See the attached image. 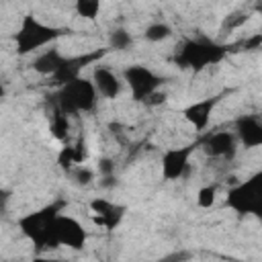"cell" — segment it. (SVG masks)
I'll return each mask as SVG.
<instances>
[{
	"mask_svg": "<svg viewBox=\"0 0 262 262\" xmlns=\"http://www.w3.org/2000/svg\"><path fill=\"white\" fill-rule=\"evenodd\" d=\"M225 205L239 217L262 219V168L231 186L225 194Z\"/></svg>",
	"mask_w": 262,
	"mask_h": 262,
	"instance_id": "4",
	"label": "cell"
},
{
	"mask_svg": "<svg viewBox=\"0 0 262 262\" xmlns=\"http://www.w3.org/2000/svg\"><path fill=\"white\" fill-rule=\"evenodd\" d=\"M248 12L246 10H233V12H229L223 20H221V31H235V29H239V27H244L246 23H248Z\"/></svg>",
	"mask_w": 262,
	"mask_h": 262,
	"instance_id": "21",
	"label": "cell"
},
{
	"mask_svg": "<svg viewBox=\"0 0 262 262\" xmlns=\"http://www.w3.org/2000/svg\"><path fill=\"white\" fill-rule=\"evenodd\" d=\"M57 164H59V168L66 170V172H70V170H74V168L78 166L74 145H66V147L59 149V154H57Z\"/></svg>",
	"mask_w": 262,
	"mask_h": 262,
	"instance_id": "22",
	"label": "cell"
},
{
	"mask_svg": "<svg viewBox=\"0 0 262 262\" xmlns=\"http://www.w3.org/2000/svg\"><path fill=\"white\" fill-rule=\"evenodd\" d=\"M74 149H76V160H78V166H80V164H84V162H86V158H88V149H86V141H84V137H80V139L76 141Z\"/></svg>",
	"mask_w": 262,
	"mask_h": 262,
	"instance_id": "24",
	"label": "cell"
},
{
	"mask_svg": "<svg viewBox=\"0 0 262 262\" xmlns=\"http://www.w3.org/2000/svg\"><path fill=\"white\" fill-rule=\"evenodd\" d=\"M201 147V141H192L180 147H170L162 154V178L164 180H178L186 174L188 162L192 151Z\"/></svg>",
	"mask_w": 262,
	"mask_h": 262,
	"instance_id": "7",
	"label": "cell"
},
{
	"mask_svg": "<svg viewBox=\"0 0 262 262\" xmlns=\"http://www.w3.org/2000/svg\"><path fill=\"white\" fill-rule=\"evenodd\" d=\"M221 102V96H209V98H201L196 102H190L188 106H184L182 117L184 121L194 129V131H205L211 123V115L217 108V104Z\"/></svg>",
	"mask_w": 262,
	"mask_h": 262,
	"instance_id": "11",
	"label": "cell"
},
{
	"mask_svg": "<svg viewBox=\"0 0 262 262\" xmlns=\"http://www.w3.org/2000/svg\"><path fill=\"white\" fill-rule=\"evenodd\" d=\"M68 117L70 115L61 113L59 108H55L53 115H51V135L55 139H59V141L68 139V131H70V119Z\"/></svg>",
	"mask_w": 262,
	"mask_h": 262,
	"instance_id": "17",
	"label": "cell"
},
{
	"mask_svg": "<svg viewBox=\"0 0 262 262\" xmlns=\"http://www.w3.org/2000/svg\"><path fill=\"white\" fill-rule=\"evenodd\" d=\"M100 6H102V0H74L76 14L86 20H94L100 12Z\"/></svg>",
	"mask_w": 262,
	"mask_h": 262,
	"instance_id": "19",
	"label": "cell"
},
{
	"mask_svg": "<svg viewBox=\"0 0 262 262\" xmlns=\"http://www.w3.org/2000/svg\"><path fill=\"white\" fill-rule=\"evenodd\" d=\"M74 180H76V184H80V186H88L92 180H94V172L90 170V168H86V166H76L74 168Z\"/></svg>",
	"mask_w": 262,
	"mask_h": 262,
	"instance_id": "23",
	"label": "cell"
},
{
	"mask_svg": "<svg viewBox=\"0 0 262 262\" xmlns=\"http://www.w3.org/2000/svg\"><path fill=\"white\" fill-rule=\"evenodd\" d=\"M98 102V90L92 80L78 76L76 80L59 86L55 94V108H59L66 115H80L94 111Z\"/></svg>",
	"mask_w": 262,
	"mask_h": 262,
	"instance_id": "5",
	"label": "cell"
},
{
	"mask_svg": "<svg viewBox=\"0 0 262 262\" xmlns=\"http://www.w3.org/2000/svg\"><path fill=\"white\" fill-rule=\"evenodd\" d=\"M254 10H256L258 14H262V0H256V4H254Z\"/></svg>",
	"mask_w": 262,
	"mask_h": 262,
	"instance_id": "28",
	"label": "cell"
},
{
	"mask_svg": "<svg viewBox=\"0 0 262 262\" xmlns=\"http://www.w3.org/2000/svg\"><path fill=\"white\" fill-rule=\"evenodd\" d=\"M201 149L207 158L213 160H233L237 151V135L235 131H215L209 133L201 141Z\"/></svg>",
	"mask_w": 262,
	"mask_h": 262,
	"instance_id": "8",
	"label": "cell"
},
{
	"mask_svg": "<svg viewBox=\"0 0 262 262\" xmlns=\"http://www.w3.org/2000/svg\"><path fill=\"white\" fill-rule=\"evenodd\" d=\"M63 207H66L63 201H55V203H49L37 211L23 215L16 221L20 233L35 246L37 252L59 248L57 237H55V221H57V215L61 213Z\"/></svg>",
	"mask_w": 262,
	"mask_h": 262,
	"instance_id": "1",
	"label": "cell"
},
{
	"mask_svg": "<svg viewBox=\"0 0 262 262\" xmlns=\"http://www.w3.org/2000/svg\"><path fill=\"white\" fill-rule=\"evenodd\" d=\"M133 45V37L127 29L119 27V29H113L108 33V49H115V51H127L129 47Z\"/></svg>",
	"mask_w": 262,
	"mask_h": 262,
	"instance_id": "16",
	"label": "cell"
},
{
	"mask_svg": "<svg viewBox=\"0 0 262 262\" xmlns=\"http://www.w3.org/2000/svg\"><path fill=\"white\" fill-rule=\"evenodd\" d=\"M98 172H100L102 176H113V174H115V164H113L111 160H100Z\"/></svg>",
	"mask_w": 262,
	"mask_h": 262,
	"instance_id": "26",
	"label": "cell"
},
{
	"mask_svg": "<svg viewBox=\"0 0 262 262\" xmlns=\"http://www.w3.org/2000/svg\"><path fill=\"white\" fill-rule=\"evenodd\" d=\"M104 53H106V49H100V51L96 49V51H92V53L74 55V57L66 55V59H63V63L59 66V70L51 76L53 82H55L57 86H63V84L76 80L78 76H82V70H84L86 66H94V63H98V59H100Z\"/></svg>",
	"mask_w": 262,
	"mask_h": 262,
	"instance_id": "10",
	"label": "cell"
},
{
	"mask_svg": "<svg viewBox=\"0 0 262 262\" xmlns=\"http://www.w3.org/2000/svg\"><path fill=\"white\" fill-rule=\"evenodd\" d=\"M55 237H57L59 246H66V248H72V250H82L88 242V233H86L84 225L78 219H74L70 215H63V213L57 215Z\"/></svg>",
	"mask_w": 262,
	"mask_h": 262,
	"instance_id": "9",
	"label": "cell"
},
{
	"mask_svg": "<svg viewBox=\"0 0 262 262\" xmlns=\"http://www.w3.org/2000/svg\"><path fill=\"white\" fill-rule=\"evenodd\" d=\"M233 131L237 135V141L246 147H262V121L254 115H242L235 119Z\"/></svg>",
	"mask_w": 262,
	"mask_h": 262,
	"instance_id": "12",
	"label": "cell"
},
{
	"mask_svg": "<svg viewBox=\"0 0 262 262\" xmlns=\"http://www.w3.org/2000/svg\"><path fill=\"white\" fill-rule=\"evenodd\" d=\"M162 102H166V94H160V92H154V94L145 100V104H162Z\"/></svg>",
	"mask_w": 262,
	"mask_h": 262,
	"instance_id": "27",
	"label": "cell"
},
{
	"mask_svg": "<svg viewBox=\"0 0 262 262\" xmlns=\"http://www.w3.org/2000/svg\"><path fill=\"white\" fill-rule=\"evenodd\" d=\"M92 82H94V86H96V90H98V94H100L102 98L113 100V98H117V96L123 92V82H121V78H119L113 70H108L106 66L94 63Z\"/></svg>",
	"mask_w": 262,
	"mask_h": 262,
	"instance_id": "14",
	"label": "cell"
},
{
	"mask_svg": "<svg viewBox=\"0 0 262 262\" xmlns=\"http://www.w3.org/2000/svg\"><path fill=\"white\" fill-rule=\"evenodd\" d=\"M63 35V29L47 25L43 20H39L33 14H25L20 20L18 31L14 33V49L18 55H29L35 53L47 45H51L55 39H59Z\"/></svg>",
	"mask_w": 262,
	"mask_h": 262,
	"instance_id": "3",
	"label": "cell"
},
{
	"mask_svg": "<svg viewBox=\"0 0 262 262\" xmlns=\"http://www.w3.org/2000/svg\"><path fill=\"white\" fill-rule=\"evenodd\" d=\"M227 51H229V47L223 43L211 41L207 37H190V39H184L182 45H178L174 61L182 70L201 72L207 66H215V63L223 61Z\"/></svg>",
	"mask_w": 262,
	"mask_h": 262,
	"instance_id": "2",
	"label": "cell"
},
{
	"mask_svg": "<svg viewBox=\"0 0 262 262\" xmlns=\"http://www.w3.org/2000/svg\"><path fill=\"white\" fill-rule=\"evenodd\" d=\"M242 47H244L246 51H254V49H260V47H262V33H256V35L248 37V39L242 43Z\"/></svg>",
	"mask_w": 262,
	"mask_h": 262,
	"instance_id": "25",
	"label": "cell"
},
{
	"mask_svg": "<svg viewBox=\"0 0 262 262\" xmlns=\"http://www.w3.org/2000/svg\"><path fill=\"white\" fill-rule=\"evenodd\" d=\"M63 59H66V55L57 47H49L35 55V59L31 61V68L39 76H53L59 70V66L63 63Z\"/></svg>",
	"mask_w": 262,
	"mask_h": 262,
	"instance_id": "15",
	"label": "cell"
},
{
	"mask_svg": "<svg viewBox=\"0 0 262 262\" xmlns=\"http://www.w3.org/2000/svg\"><path fill=\"white\" fill-rule=\"evenodd\" d=\"M90 211L94 213V219H96L98 225H104L106 229H115L121 223V219H123L127 209L123 205H117V203H113L108 199H100L98 196V199L90 201Z\"/></svg>",
	"mask_w": 262,
	"mask_h": 262,
	"instance_id": "13",
	"label": "cell"
},
{
	"mask_svg": "<svg viewBox=\"0 0 262 262\" xmlns=\"http://www.w3.org/2000/svg\"><path fill=\"white\" fill-rule=\"evenodd\" d=\"M168 37H172V27L168 23H151L143 31V39L149 43H160L166 41Z\"/></svg>",
	"mask_w": 262,
	"mask_h": 262,
	"instance_id": "18",
	"label": "cell"
},
{
	"mask_svg": "<svg viewBox=\"0 0 262 262\" xmlns=\"http://www.w3.org/2000/svg\"><path fill=\"white\" fill-rule=\"evenodd\" d=\"M123 80L127 82L131 98L135 102H145L164 84V78L160 74H156L154 70H149L147 66H141V63L127 66L123 70Z\"/></svg>",
	"mask_w": 262,
	"mask_h": 262,
	"instance_id": "6",
	"label": "cell"
},
{
	"mask_svg": "<svg viewBox=\"0 0 262 262\" xmlns=\"http://www.w3.org/2000/svg\"><path fill=\"white\" fill-rule=\"evenodd\" d=\"M217 192H219V184H205L196 190V205L201 209H211L217 201Z\"/></svg>",
	"mask_w": 262,
	"mask_h": 262,
	"instance_id": "20",
	"label": "cell"
}]
</instances>
